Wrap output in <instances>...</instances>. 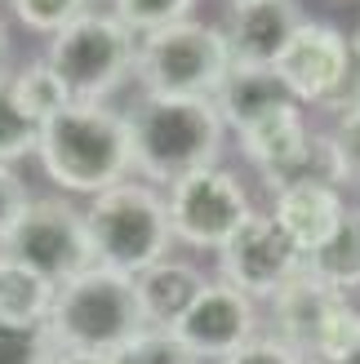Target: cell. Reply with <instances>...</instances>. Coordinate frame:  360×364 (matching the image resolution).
<instances>
[{
	"instance_id": "5b68a950",
	"label": "cell",
	"mask_w": 360,
	"mask_h": 364,
	"mask_svg": "<svg viewBox=\"0 0 360 364\" xmlns=\"http://www.w3.org/2000/svg\"><path fill=\"white\" fill-rule=\"evenodd\" d=\"M231 71V45L223 27L178 18L169 27L138 36V67L142 94L160 98H213Z\"/></svg>"
},
{
	"instance_id": "44dd1931",
	"label": "cell",
	"mask_w": 360,
	"mask_h": 364,
	"mask_svg": "<svg viewBox=\"0 0 360 364\" xmlns=\"http://www.w3.org/2000/svg\"><path fill=\"white\" fill-rule=\"evenodd\" d=\"M112 364H201L183 342H178L174 329H138L134 338H125L120 347L107 355Z\"/></svg>"
},
{
	"instance_id": "ba28073f",
	"label": "cell",
	"mask_w": 360,
	"mask_h": 364,
	"mask_svg": "<svg viewBox=\"0 0 360 364\" xmlns=\"http://www.w3.org/2000/svg\"><path fill=\"white\" fill-rule=\"evenodd\" d=\"M356 45L329 23H302L294 41L280 49L272 71L302 107H347L351 102V76H356Z\"/></svg>"
},
{
	"instance_id": "6da1fadb",
	"label": "cell",
	"mask_w": 360,
	"mask_h": 364,
	"mask_svg": "<svg viewBox=\"0 0 360 364\" xmlns=\"http://www.w3.org/2000/svg\"><path fill=\"white\" fill-rule=\"evenodd\" d=\"M36 160L67 196H98L134 169L129 116L107 102H67L41 124Z\"/></svg>"
},
{
	"instance_id": "f546056e",
	"label": "cell",
	"mask_w": 360,
	"mask_h": 364,
	"mask_svg": "<svg viewBox=\"0 0 360 364\" xmlns=\"http://www.w3.org/2000/svg\"><path fill=\"white\" fill-rule=\"evenodd\" d=\"M351 45H356V58H360V31H356V41H351Z\"/></svg>"
},
{
	"instance_id": "cb8c5ba5",
	"label": "cell",
	"mask_w": 360,
	"mask_h": 364,
	"mask_svg": "<svg viewBox=\"0 0 360 364\" xmlns=\"http://www.w3.org/2000/svg\"><path fill=\"white\" fill-rule=\"evenodd\" d=\"M9 9L27 31L53 36V31H63L71 18H80L89 9V0H9Z\"/></svg>"
},
{
	"instance_id": "2e32d148",
	"label": "cell",
	"mask_w": 360,
	"mask_h": 364,
	"mask_svg": "<svg viewBox=\"0 0 360 364\" xmlns=\"http://www.w3.org/2000/svg\"><path fill=\"white\" fill-rule=\"evenodd\" d=\"M294 102V94L285 89V80L276 76L272 67H254V63H231L223 89L213 94V107H218V116L227 129H245V124H254L258 116L276 112V107Z\"/></svg>"
},
{
	"instance_id": "d4e9b609",
	"label": "cell",
	"mask_w": 360,
	"mask_h": 364,
	"mask_svg": "<svg viewBox=\"0 0 360 364\" xmlns=\"http://www.w3.org/2000/svg\"><path fill=\"white\" fill-rule=\"evenodd\" d=\"M329 138H334L338 165H343V178L360 182V102H351V107L338 112V124H334Z\"/></svg>"
},
{
	"instance_id": "5bb4252c",
	"label": "cell",
	"mask_w": 360,
	"mask_h": 364,
	"mask_svg": "<svg viewBox=\"0 0 360 364\" xmlns=\"http://www.w3.org/2000/svg\"><path fill=\"white\" fill-rule=\"evenodd\" d=\"M347 213V200L338 187H320V182H307V187H290V191H276L272 200V218L280 223V231L302 249V253H316L320 245L338 231Z\"/></svg>"
},
{
	"instance_id": "ffe728a7",
	"label": "cell",
	"mask_w": 360,
	"mask_h": 364,
	"mask_svg": "<svg viewBox=\"0 0 360 364\" xmlns=\"http://www.w3.org/2000/svg\"><path fill=\"white\" fill-rule=\"evenodd\" d=\"M36 142H41V124L14 98L9 76H0V165H18V160L36 156Z\"/></svg>"
},
{
	"instance_id": "d6986e66",
	"label": "cell",
	"mask_w": 360,
	"mask_h": 364,
	"mask_svg": "<svg viewBox=\"0 0 360 364\" xmlns=\"http://www.w3.org/2000/svg\"><path fill=\"white\" fill-rule=\"evenodd\" d=\"M9 85H14V98L23 102V112H27L36 124H45L53 112H63V107L71 102L67 85L58 80V71H53L45 58H41V63H27L18 76H9Z\"/></svg>"
},
{
	"instance_id": "30bf717a",
	"label": "cell",
	"mask_w": 360,
	"mask_h": 364,
	"mask_svg": "<svg viewBox=\"0 0 360 364\" xmlns=\"http://www.w3.org/2000/svg\"><path fill=\"white\" fill-rule=\"evenodd\" d=\"M218 271L223 284L240 289L245 298H276L307 271V253L280 231L272 213H249L218 249Z\"/></svg>"
},
{
	"instance_id": "7a4b0ae2",
	"label": "cell",
	"mask_w": 360,
	"mask_h": 364,
	"mask_svg": "<svg viewBox=\"0 0 360 364\" xmlns=\"http://www.w3.org/2000/svg\"><path fill=\"white\" fill-rule=\"evenodd\" d=\"M129 116L134 169L152 187H174L178 178L218 165L227 124L213 98H160L142 94Z\"/></svg>"
},
{
	"instance_id": "4dcf8cb0",
	"label": "cell",
	"mask_w": 360,
	"mask_h": 364,
	"mask_svg": "<svg viewBox=\"0 0 360 364\" xmlns=\"http://www.w3.org/2000/svg\"><path fill=\"white\" fill-rule=\"evenodd\" d=\"M347 364H360V351H356V355H351V360H347Z\"/></svg>"
},
{
	"instance_id": "52a82bcc",
	"label": "cell",
	"mask_w": 360,
	"mask_h": 364,
	"mask_svg": "<svg viewBox=\"0 0 360 364\" xmlns=\"http://www.w3.org/2000/svg\"><path fill=\"white\" fill-rule=\"evenodd\" d=\"M0 253H9L14 262L31 267L36 276H45L49 284L71 280L76 271L94 267V245H89L85 209L67 205L58 196L31 200L23 218L14 223V231L0 240Z\"/></svg>"
},
{
	"instance_id": "e0dca14e",
	"label": "cell",
	"mask_w": 360,
	"mask_h": 364,
	"mask_svg": "<svg viewBox=\"0 0 360 364\" xmlns=\"http://www.w3.org/2000/svg\"><path fill=\"white\" fill-rule=\"evenodd\" d=\"M53 294H58V284H49L31 267L0 253V320L5 324H45Z\"/></svg>"
},
{
	"instance_id": "ac0fdd59",
	"label": "cell",
	"mask_w": 360,
	"mask_h": 364,
	"mask_svg": "<svg viewBox=\"0 0 360 364\" xmlns=\"http://www.w3.org/2000/svg\"><path fill=\"white\" fill-rule=\"evenodd\" d=\"M307 271L343 294L360 289V209H347L338 231L316 253H307Z\"/></svg>"
},
{
	"instance_id": "4fadbf2b",
	"label": "cell",
	"mask_w": 360,
	"mask_h": 364,
	"mask_svg": "<svg viewBox=\"0 0 360 364\" xmlns=\"http://www.w3.org/2000/svg\"><path fill=\"white\" fill-rule=\"evenodd\" d=\"M347 302L343 289H334L325 280H316L312 271H302L298 280H290L280 289V294L272 298V316H276V338L290 342V347L312 360L320 333H325V324L334 320V311Z\"/></svg>"
},
{
	"instance_id": "277c9868",
	"label": "cell",
	"mask_w": 360,
	"mask_h": 364,
	"mask_svg": "<svg viewBox=\"0 0 360 364\" xmlns=\"http://www.w3.org/2000/svg\"><path fill=\"white\" fill-rule=\"evenodd\" d=\"M85 227H89V245H94V262L125 271V276H138L160 258H169L174 245L165 196L152 182H134V178L89 196Z\"/></svg>"
},
{
	"instance_id": "83f0119b",
	"label": "cell",
	"mask_w": 360,
	"mask_h": 364,
	"mask_svg": "<svg viewBox=\"0 0 360 364\" xmlns=\"http://www.w3.org/2000/svg\"><path fill=\"white\" fill-rule=\"evenodd\" d=\"M53 364H112L107 355H94V351H58Z\"/></svg>"
},
{
	"instance_id": "484cf974",
	"label": "cell",
	"mask_w": 360,
	"mask_h": 364,
	"mask_svg": "<svg viewBox=\"0 0 360 364\" xmlns=\"http://www.w3.org/2000/svg\"><path fill=\"white\" fill-rule=\"evenodd\" d=\"M223 364H307V360L280 338H249L245 347H236Z\"/></svg>"
},
{
	"instance_id": "f1b7e54d",
	"label": "cell",
	"mask_w": 360,
	"mask_h": 364,
	"mask_svg": "<svg viewBox=\"0 0 360 364\" xmlns=\"http://www.w3.org/2000/svg\"><path fill=\"white\" fill-rule=\"evenodd\" d=\"M0 58H5V23H0Z\"/></svg>"
},
{
	"instance_id": "7402d4cb",
	"label": "cell",
	"mask_w": 360,
	"mask_h": 364,
	"mask_svg": "<svg viewBox=\"0 0 360 364\" xmlns=\"http://www.w3.org/2000/svg\"><path fill=\"white\" fill-rule=\"evenodd\" d=\"M58 347L45 324H5L0 320V364H53Z\"/></svg>"
},
{
	"instance_id": "4316f807",
	"label": "cell",
	"mask_w": 360,
	"mask_h": 364,
	"mask_svg": "<svg viewBox=\"0 0 360 364\" xmlns=\"http://www.w3.org/2000/svg\"><path fill=\"white\" fill-rule=\"evenodd\" d=\"M31 205L27 182L14 173V165H0V240L14 231V223L23 218V209Z\"/></svg>"
},
{
	"instance_id": "603a6c76",
	"label": "cell",
	"mask_w": 360,
	"mask_h": 364,
	"mask_svg": "<svg viewBox=\"0 0 360 364\" xmlns=\"http://www.w3.org/2000/svg\"><path fill=\"white\" fill-rule=\"evenodd\" d=\"M196 0H112V14L134 36H147L156 27H169L178 18H191Z\"/></svg>"
},
{
	"instance_id": "3957f363",
	"label": "cell",
	"mask_w": 360,
	"mask_h": 364,
	"mask_svg": "<svg viewBox=\"0 0 360 364\" xmlns=\"http://www.w3.org/2000/svg\"><path fill=\"white\" fill-rule=\"evenodd\" d=\"M45 329L58 351H94V355H112L125 338H134L142 324V306H138V289L134 276L112 267H85L71 280L58 284L49 306Z\"/></svg>"
},
{
	"instance_id": "9a60e30c",
	"label": "cell",
	"mask_w": 360,
	"mask_h": 364,
	"mask_svg": "<svg viewBox=\"0 0 360 364\" xmlns=\"http://www.w3.org/2000/svg\"><path fill=\"white\" fill-rule=\"evenodd\" d=\"M205 271L196 262H178V258H160L156 267L138 271L134 289H138V306H142V324L152 329H174L178 320L191 311V302L205 294Z\"/></svg>"
},
{
	"instance_id": "7c38bea8",
	"label": "cell",
	"mask_w": 360,
	"mask_h": 364,
	"mask_svg": "<svg viewBox=\"0 0 360 364\" xmlns=\"http://www.w3.org/2000/svg\"><path fill=\"white\" fill-rule=\"evenodd\" d=\"M302 23H307V14H302L298 0H231L223 27L231 45V63L272 67Z\"/></svg>"
},
{
	"instance_id": "8992f818",
	"label": "cell",
	"mask_w": 360,
	"mask_h": 364,
	"mask_svg": "<svg viewBox=\"0 0 360 364\" xmlns=\"http://www.w3.org/2000/svg\"><path fill=\"white\" fill-rule=\"evenodd\" d=\"M45 63L58 71L71 102H107V94L134 76L138 67V36L116 14L85 9L63 31L49 36Z\"/></svg>"
},
{
	"instance_id": "9c48e42d",
	"label": "cell",
	"mask_w": 360,
	"mask_h": 364,
	"mask_svg": "<svg viewBox=\"0 0 360 364\" xmlns=\"http://www.w3.org/2000/svg\"><path fill=\"white\" fill-rule=\"evenodd\" d=\"M165 209H169L174 240H183L191 249H213V253L254 213L245 182L223 165L196 169L187 178H178L174 187H165Z\"/></svg>"
},
{
	"instance_id": "1f68e13d",
	"label": "cell",
	"mask_w": 360,
	"mask_h": 364,
	"mask_svg": "<svg viewBox=\"0 0 360 364\" xmlns=\"http://www.w3.org/2000/svg\"><path fill=\"white\" fill-rule=\"evenodd\" d=\"M307 364H320V360H307Z\"/></svg>"
},
{
	"instance_id": "8fae6325",
	"label": "cell",
	"mask_w": 360,
	"mask_h": 364,
	"mask_svg": "<svg viewBox=\"0 0 360 364\" xmlns=\"http://www.w3.org/2000/svg\"><path fill=\"white\" fill-rule=\"evenodd\" d=\"M178 342L196 360H227L236 347L254 338V298H245L231 284H205V294L191 302V311L174 324Z\"/></svg>"
}]
</instances>
